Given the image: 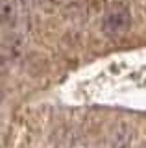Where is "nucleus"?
I'll return each instance as SVG.
<instances>
[{
    "mask_svg": "<svg viewBox=\"0 0 146 148\" xmlns=\"http://www.w3.org/2000/svg\"><path fill=\"white\" fill-rule=\"evenodd\" d=\"M131 30V11L126 4H113L104 13L102 32L109 39H118Z\"/></svg>",
    "mask_w": 146,
    "mask_h": 148,
    "instance_id": "1",
    "label": "nucleus"
},
{
    "mask_svg": "<svg viewBox=\"0 0 146 148\" xmlns=\"http://www.w3.org/2000/svg\"><path fill=\"white\" fill-rule=\"evenodd\" d=\"M135 130L128 122H117L107 135V148H135Z\"/></svg>",
    "mask_w": 146,
    "mask_h": 148,
    "instance_id": "2",
    "label": "nucleus"
},
{
    "mask_svg": "<svg viewBox=\"0 0 146 148\" xmlns=\"http://www.w3.org/2000/svg\"><path fill=\"white\" fill-rule=\"evenodd\" d=\"M19 17V2L17 0H0V24L13 28Z\"/></svg>",
    "mask_w": 146,
    "mask_h": 148,
    "instance_id": "3",
    "label": "nucleus"
},
{
    "mask_svg": "<svg viewBox=\"0 0 146 148\" xmlns=\"http://www.w3.org/2000/svg\"><path fill=\"white\" fill-rule=\"evenodd\" d=\"M35 4L43 13H56L61 6V0H35Z\"/></svg>",
    "mask_w": 146,
    "mask_h": 148,
    "instance_id": "4",
    "label": "nucleus"
},
{
    "mask_svg": "<svg viewBox=\"0 0 146 148\" xmlns=\"http://www.w3.org/2000/svg\"><path fill=\"white\" fill-rule=\"evenodd\" d=\"M17 2H19V4H20V6H22V8H30V6H31V4H33V2H35V0H17Z\"/></svg>",
    "mask_w": 146,
    "mask_h": 148,
    "instance_id": "5",
    "label": "nucleus"
}]
</instances>
